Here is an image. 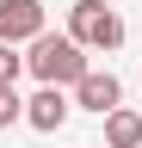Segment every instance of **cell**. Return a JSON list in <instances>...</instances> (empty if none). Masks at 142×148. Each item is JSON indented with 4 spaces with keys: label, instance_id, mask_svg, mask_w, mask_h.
I'll return each instance as SVG.
<instances>
[{
    "label": "cell",
    "instance_id": "cell-6",
    "mask_svg": "<svg viewBox=\"0 0 142 148\" xmlns=\"http://www.w3.org/2000/svg\"><path fill=\"white\" fill-rule=\"evenodd\" d=\"M105 148H142V111L117 105L111 117H105Z\"/></svg>",
    "mask_w": 142,
    "mask_h": 148
},
{
    "label": "cell",
    "instance_id": "cell-4",
    "mask_svg": "<svg viewBox=\"0 0 142 148\" xmlns=\"http://www.w3.org/2000/svg\"><path fill=\"white\" fill-rule=\"evenodd\" d=\"M68 117H74V99H68L62 86H37V92L25 99V123L37 130V136H56Z\"/></svg>",
    "mask_w": 142,
    "mask_h": 148
},
{
    "label": "cell",
    "instance_id": "cell-5",
    "mask_svg": "<svg viewBox=\"0 0 142 148\" xmlns=\"http://www.w3.org/2000/svg\"><path fill=\"white\" fill-rule=\"evenodd\" d=\"M74 105H80V111H99V117H111V111L123 105V80H117L111 68H93V74L74 86Z\"/></svg>",
    "mask_w": 142,
    "mask_h": 148
},
{
    "label": "cell",
    "instance_id": "cell-8",
    "mask_svg": "<svg viewBox=\"0 0 142 148\" xmlns=\"http://www.w3.org/2000/svg\"><path fill=\"white\" fill-rule=\"evenodd\" d=\"M19 74H25V56L12 49V43H0V86H12Z\"/></svg>",
    "mask_w": 142,
    "mask_h": 148
},
{
    "label": "cell",
    "instance_id": "cell-2",
    "mask_svg": "<svg viewBox=\"0 0 142 148\" xmlns=\"http://www.w3.org/2000/svg\"><path fill=\"white\" fill-rule=\"evenodd\" d=\"M68 37L80 49H117L123 43V12L105 0H74L68 6Z\"/></svg>",
    "mask_w": 142,
    "mask_h": 148
},
{
    "label": "cell",
    "instance_id": "cell-3",
    "mask_svg": "<svg viewBox=\"0 0 142 148\" xmlns=\"http://www.w3.org/2000/svg\"><path fill=\"white\" fill-rule=\"evenodd\" d=\"M49 31V12L43 0H0V43H37V37Z\"/></svg>",
    "mask_w": 142,
    "mask_h": 148
},
{
    "label": "cell",
    "instance_id": "cell-1",
    "mask_svg": "<svg viewBox=\"0 0 142 148\" xmlns=\"http://www.w3.org/2000/svg\"><path fill=\"white\" fill-rule=\"evenodd\" d=\"M25 74H37V86H80L93 74V62H86V49L68 31H43L25 49Z\"/></svg>",
    "mask_w": 142,
    "mask_h": 148
},
{
    "label": "cell",
    "instance_id": "cell-7",
    "mask_svg": "<svg viewBox=\"0 0 142 148\" xmlns=\"http://www.w3.org/2000/svg\"><path fill=\"white\" fill-rule=\"evenodd\" d=\"M19 117H25V99H19L12 86H0V130H12Z\"/></svg>",
    "mask_w": 142,
    "mask_h": 148
}]
</instances>
